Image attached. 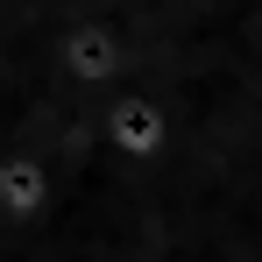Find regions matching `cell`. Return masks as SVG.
<instances>
[{
  "mask_svg": "<svg viewBox=\"0 0 262 262\" xmlns=\"http://www.w3.org/2000/svg\"><path fill=\"white\" fill-rule=\"evenodd\" d=\"M99 135H106V156H114V163L149 170V163L170 156L177 121H170V106H163L149 85H114L99 99Z\"/></svg>",
  "mask_w": 262,
  "mask_h": 262,
  "instance_id": "1",
  "label": "cell"
},
{
  "mask_svg": "<svg viewBox=\"0 0 262 262\" xmlns=\"http://www.w3.org/2000/svg\"><path fill=\"white\" fill-rule=\"evenodd\" d=\"M57 71H64V85L85 92V99H106L114 85H128L135 50H128V36H121V21L78 14V21L57 36Z\"/></svg>",
  "mask_w": 262,
  "mask_h": 262,
  "instance_id": "2",
  "label": "cell"
},
{
  "mask_svg": "<svg viewBox=\"0 0 262 262\" xmlns=\"http://www.w3.org/2000/svg\"><path fill=\"white\" fill-rule=\"evenodd\" d=\"M64 206V170L43 149H0V220L7 227H43Z\"/></svg>",
  "mask_w": 262,
  "mask_h": 262,
  "instance_id": "3",
  "label": "cell"
}]
</instances>
